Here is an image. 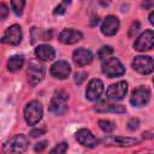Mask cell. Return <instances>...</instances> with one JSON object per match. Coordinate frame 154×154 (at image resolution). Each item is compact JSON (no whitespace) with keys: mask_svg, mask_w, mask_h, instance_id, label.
<instances>
[{"mask_svg":"<svg viewBox=\"0 0 154 154\" xmlns=\"http://www.w3.org/2000/svg\"><path fill=\"white\" fill-rule=\"evenodd\" d=\"M138 125H140V120L137 118H131L129 120V123H128V128L130 130H136L138 128Z\"/></svg>","mask_w":154,"mask_h":154,"instance_id":"83f0119b","label":"cell"},{"mask_svg":"<svg viewBox=\"0 0 154 154\" xmlns=\"http://www.w3.org/2000/svg\"><path fill=\"white\" fill-rule=\"evenodd\" d=\"M103 93V83L102 81L94 78L88 83V87L85 89V97L89 101H96L100 99L101 94Z\"/></svg>","mask_w":154,"mask_h":154,"instance_id":"8fae6325","label":"cell"},{"mask_svg":"<svg viewBox=\"0 0 154 154\" xmlns=\"http://www.w3.org/2000/svg\"><path fill=\"white\" fill-rule=\"evenodd\" d=\"M67 100L69 95L64 90L57 91L49 102L48 111L55 116H63L67 111Z\"/></svg>","mask_w":154,"mask_h":154,"instance_id":"3957f363","label":"cell"},{"mask_svg":"<svg viewBox=\"0 0 154 154\" xmlns=\"http://www.w3.org/2000/svg\"><path fill=\"white\" fill-rule=\"evenodd\" d=\"M154 46V32L153 30H146L142 32L134 42V48L138 52H144L152 49Z\"/></svg>","mask_w":154,"mask_h":154,"instance_id":"9c48e42d","label":"cell"},{"mask_svg":"<svg viewBox=\"0 0 154 154\" xmlns=\"http://www.w3.org/2000/svg\"><path fill=\"white\" fill-rule=\"evenodd\" d=\"M8 16V7L6 4H0V20H5Z\"/></svg>","mask_w":154,"mask_h":154,"instance_id":"484cf974","label":"cell"},{"mask_svg":"<svg viewBox=\"0 0 154 154\" xmlns=\"http://www.w3.org/2000/svg\"><path fill=\"white\" fill-rule=\"evenodd\" d=\"M108 142L116 143L117 146H132V144H137L140 141L137 138H132V137H109L107 138Z\"/></svg>","mask_w":154,"mask_h":154,"instance_id":"d6986e66","label":"cell"},{"mask_svg":"<svg viewBox=\"0 0 154 154\" xmlns=\"http://www.w3.org/2000/svg\"><path fill=\"white\" fill-rule=\"evenodd\" d=\"M126 93H128V83L125 81H119V82H117L114 84H111L107 88L106 96H107L108 100L117 101V100L124 99Z\"/></svg>","mask_w":154,"mask_h":154,"instance_id":"30bf717a","label":"cell"},{"mask_svg":"<svg viewBox=\"0 0 154 154\" xmlns=\"http://www.w3.org/2000/svg\"><path fill=\"white\" fill-rule=\"evenodd\" d=\"M153 4H154L153 0H144L143 4H142V6H143L144 8H152V7H153Z\"/></svg>","mask_w":154,"mask_h":154,"instance_id":"1f68e13d","label":"cell"},{"mask_svg":"<svg viewBox=\"0 0 154 154\" xmlns=\"http://www.w3.org/2000/svg\"><path fill=\"white\" fill-rule=\"evenodd\" d=\"M140 29V23L138 22H134L132 25L130 26V30H129V36H134Z\"/></svg>","mask_w":154,"mask_h":154,"instance_id":"f1b7e54d","label":"cell"},{"mask_svg":"<svg viewBox=\"0 0 154 154\" xmlns=\"http://www.w3.org/2000/svg\"><path fill=\"white\" fill-rule=\"evenodd\" d=\"M119 25V19L116 16H107L101 24V32L106 36H113L118 32Z\"/></svg>","mask_w":154,"mask_h":154,"instance_id":"5bb4252c","label":"cell"},{"mask_svg":"<svg viewBox=\"0 0 154 154\" xmlns=\"http://www.w3.org/2000/svg\"><path fill=\"white\" fill-rule=\"evenodd\" d=\"M26 75H28V82L31 85H36L45 77V67L37 60H30L28 65Z\"/></svg>","mask_w":154,"mask_h":154,"instance_id":"52a82bcc","label":"cell"},{"mask_svg":"<svg viewBox=\"0 0 154 154\" xmlns=\"http://www.w3.org/2000/svg\"><path fill=\"white\" fill-rule=\"evenodd\" d=\"M28 146H29L28 137L23 134H18L4 143L2 152L4 153H23L26 150Z\"/></svg>","mask_w":154,"mask_h":154,"instance_id":"7a4b0ae2","label":"cell"},{"mask_svg":"<svg viewBox=\"0 0 154 154\" xmlns=\"http://www.w3.org/2000/svg\"><path fill=\"white\" fill-rule=\"evenodd\" d=\"M70 2H71V0H63V2L55 7L54 14H64L65 10H66V4H70Z\"/></svg>","mask_w":154,"mask_h":154,"instance_id":"d4e9b609","label":"cell"},{"mask_svg":"<svg viewBox=\"0 0 154 154\" xmlns=\"http://www.w3.org/2000/svg\"><path fill=\"white\" fill-rule=\"evenodd\" d=\"M149 23H150V24L154 23V22H153V12H150V14H149Z\"/></svg>","mask_w":154,"mask_h":154,"instance_id":"836d02e7","label":"cell"},{"mask_svg":"<svg viewBox=\"0 0 154 154\" xmlns=\"http://www.w3.org/2000/svg\"><path fill=\"white\" fill-rule=\"evenodd\" d=\"M83 38V34L75 29H64L59 34V41L64 45H73Z\"/></svg>","mask_w":154,"mask_h":154,"instance_id":"9a60e30c","label":"cell"},{"mask_svg":"<svg viewBox=\"0 0 154 154\" xmlns=\"http://www.w3.org/2000/svg\"><path fill=\"white\" fill-rule=\"evenodd\" d=\"M81 1H83V0H81Z\"/></svg>","mask_w":154,"mask_h":154,"instance_id":"e575fe53","label":"cell"},{"mask_svg":"<svg viewBox=\"0 0 154 154\" xmlns=\"http://www.w3.org/2000/svg\"><path fill=\"white\" fill-rule=\"evenodd\" d=\"M47 141H41V142H38V143H36V146H35V152H42L46 147H47Z\"/></svg>","mask_w":154,"mask_h":154,"instance_id":"f546056e","label":"cell"},{"mask_svg":"<svg viewBox=\"0 0 154 154\" xmlns=\"http://www.w3.org/2000/svg\"><path fill=\"white\" fill-rule=\"evenodd\" d=\"M43 132H45V129H36V130H32L30 135H31L32 137H37V136L43 135Z\"/></svg>","mask_w":154,"mask_h":154,"instance_id":"4dcf8cb0","label":"cell"},{"mask_svg":"<svg viewBox=\"0 0 154 154\" xmlns=\"http://www.w3.org/2000/svg\"><path fill=\"white\" fill-rule=\"evenodd\" d=\"M23 65H24V57L19 55V54L12 55L7 60V70L10 72H16V71L20 70L23 67Z\"/></svg>","mask_w":154,"mask_h":154,"instance_id":"ac0fdd59","label":"cell"},{"mask_svg":"<svg viewBox=\"0 0 154 154\" xmlns=\"http://www.w3.org/2000/svg\"><path fill=\"white\" fill-rule=\"evenodd\" d=\"M87 73L85 72H76L75 73V82L77 83V84H82L84 81H85V78H87Z\"/></svg>","mask_w":154,"mask_h":154,"instance_id":"4316f807","label":"cell"},{"mask_svg":"<svg viewBox=\"0 0 154 154\" xmlns=\"http://www.w3.org/2000/svg\"><path fill=\"white\" fill-rule=\"evenodd\" d=\"M93 59H94L93 53L89 49H85V48H77L72 53V60L79 67L89 65L93 61Z\"/></svg>","mask_w":154,"mask_h":154,"instance_id":"4fadbf2b","label":"cell"},{"mask_svg":"<svg viewBox=\"0 0 154 154\" xmlns=\"http://www.w3.org/2000/svg\"><path fill=\"white\" fill-rule=\"evenodd\" d=\"M22 38H23V31H22L20 25L19 24H12L5 30L0 41L5 45L17 46L22 42Z\"/></svg>","mask_w":154,"mask_h":154,"instance_id":"5b68a950","label":"cell"},{"mask_svg":"<svg viewBox=\"0 0 154 154\" xmlns=\"http://www.w3.org/2000/svg\"><path fill=\"white\" fill-rule=\"evenodd\" d=\"M76 140L79 142V144L88 148H94L97 144V140L88 129H79L76 132Z\"/></svg>","mask_w":154,"mask_h":154,"instance_id":"2e32d148","label":"cell"},{"mask_svg":"<svg viewBox=\"0 0 154 154\" xmlns=\"http://www.w3.org/2000/svg\"><path fill=\"white\" fill-rule=\"evenodd\" d=\"M112 53H113V48H112L111 46H102V47L99 49V52H97V58H99L100 60H103V59L108 58Z\"/></svg>","mask_w":154,"mask_h":154,"instance_id":"603a6c76","label":"cell"},{"mask_svg":"<svg viewBox=\"0 0 154 154\" xmlns=\"http://www.w3.org/2000/svg\"><path fill=\"white\" fill-rule=\"evenodd\" d=\"M149 100H150V90L144 85L137 87L130 96V103L135 107L146 106L149 102Z\"/></svg>","mask_w":154,"mask_h":154,"instance_id":"ba28073f","label":"cell"},{"mask_svg":"<svg viewBox=\"0 0 154 154\" xmlns=\"http://www.w3.org/2000/svg\"><path fill=\"white\" fill-rule=\"evenodd\" d=\"M42 114H43L42 106L37 100L29 101L24 107V119L25 123L30 126L36 125L42 119Z\"/></svg>","mask_w":154,"mask_h":154,"instance_id":"6da1fadb","label":"cell"},{"mask_svg":"<svg viewBox=\"0 0 154 154\" xmlns=\"http://www.w3.org/2000/svg\"><path fill=\"white\" fill-rule=\"evenodd\" d=\"M24 6H25V0H11V7L17 16H20L23 13Z\"/></svg>","mask_w":154,"mask_h":154,"instance_id":"44dd1931","label":"cell"},{"mask_svg":"<svg viewBox=\"0 0 154 154\" xmlns=\"http://www.w3.org/2000/svg\"><path fill=\"white\" fill-rule=\"evenodd\" d=\"M99 111L101 112H116V113H124L125 112V107L122 105H106L103 108H100Z\"/></svg>","mask_w":154,"mask_h":154,"instance_id":"7402d4cb","label":"cell"},{"mask_svg":"<svg viewBox=\"0 0 154 154\" xmlns=\"http://www.w3.org/2000/svg\"><path fill=\"white\" fill-rule=\"evenodd\" d=\"M66 150H67V143L61 142V143H59L58 146H55V147L51 150V153H52V154H55V153L61 154V153H65Z\"/></svg>","mask_w":154,"mask_h":154,"instance_id":"cb8c5ba5","label":"cell"},{"mask_svg":"<svg viewBox=\"0 0 154 154\" xmlns=\"http://www.w3.org/2000/svg\"><path fill=\"white\" fill-rule=\"evenodd\" d=\"M97 2H99V5H101L102 7H107L109 4H111V1L112 0H96Z\"/></svg>","mask_w":154,"mask_h":154,"instance_id":"d6a6232c","label":"cell"},{"mask_svg":"<svg viewBox=\"0 0 154 154\" xmlns=\"http://www.w3.org/2000/svg\"><path fill=\"white\" fill-rule=\"evenodd\" d=\"M102 72L108 77V78H114V77H119L123 76L125 72V67L124 65L120 63V60L116 57L112 58H107L103 63H102Z\"/></svg>","mask_w":154,"mask_h":154,"instance_id":"277c9868","label":"cell"},{"mask_svg":"<svg viewBox=\"0 0 154 154\" xmlns=\"http://www.w3.org/2000/svg\"><path fill=\"white\" fill-rule=\"evenodd\" d=\"M132 69L141 75H149L153 72L154 61L152 57L148 55H137L132 60Z\"/></svg>","mask_w":154,"mask_h":154,"instance_id":"8992f818","label":"cell"},{"mask_svg":"<svg viewBox=\"0 0 154 154\" xmlns=\"http://www.w3.org/2000/svg\"><path fill=\"white\" fill-rule=\"evenodd\" d=\"M71 73V66L65 60H58L51 66V75L58 79H65Z\"/></svg>","mask_w":154,"mask_h":154,"instance_id":"7c38bea8","label":"cell"},{"mask_svg":"<svg viewBox=\"0 0 154 154\" xmlns=\"http://www.w3.org/2000/svg\"><path fill=\"white\" fill-rule=\"evenodd\" d=\"M99 126L106 134H111L116 129V124L113 122L108 120V119H101V120H99Z\"/></svg>","mask_w":154,"mask_h":154,"instance_id":"ffe728a7","label":"cell"},{"mask_svg":"<svg viewBox=\"0 0 154 154\" xmlns=\"http://www.w3.org/2000/svg\"><path fill=\"white\" fill-rule=\"evenodd\" d=\"M35 55L38 60L49 61L55 58V51L49 45H38L35 48Z\"/></svg>","mask_w":154,"mask_h":154,"instance_id":"e0dca14e","label":"cell"}]
</instances>
